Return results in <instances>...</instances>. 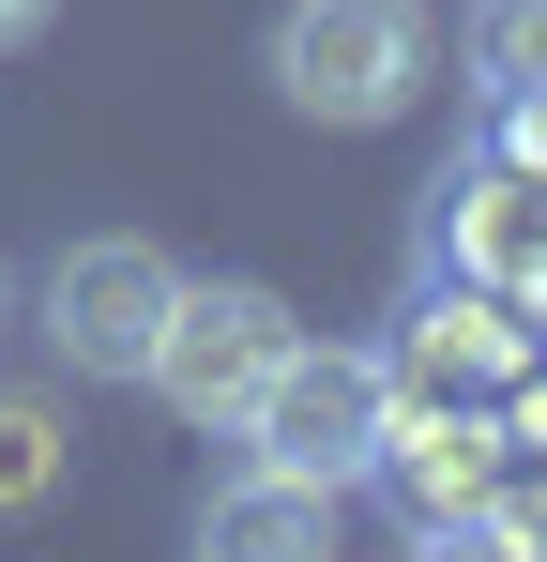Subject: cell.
I'll use <instances>...</instances> for the list:
<instances>
[{"instance_id": "cell-1", "label": "cell", "mask_w": 547, "mask_h": 562, "mask_svg": "<svg viewBox=\"0 0 547 562\" xmlns=\"http://www.w3.org/2000/svg\"><path fill=\"white\" fill-rule=\"evenodd\" d=\"M442 77V31H426V0H289L274 15V92L304 106V122H411Z\"/></svg>"}, {"instance_id": "cell-2", "label": "cell", "mask_w": 547, "mask_h": 562, "mask_svg": "<svg viewBox=\"0 0 547 562\" xmlns=\"http://www.w3.org/2000/svg\"><path fill=\"white\" fill-rule=\"evenodd\" d=\"M168 244H137V228H107V244H62L46 259V289H31V319H46V350L77 380H153V350H168Z\"/></svg>"}, {"instance_id": "cell-3", "label": "cell", "mask_w": 547, "mask_h": 562, "mask_svg": "<svg viewBox=\"0 0 547 562\" xmlns=\"http://www.w3.org/2000/svg\"><path fill=\"white\" fill-rule=\"evenodd\" d=\"M380 426H395L380 350H289L228 441H244L259 471H304V486H365V471H380Z\"/></svg>"}, {"instance_id": "cell-4", "label": "cell", "mask_w": 547, "mask_h": 562, "mask_svg": "<svg viewBox=\"0 0 547 562\" xmlns=\"http://www.w3.org/2000/svg\"><path fill=\"white\" fill-rule=\"evenodd\" d=\"M289 350H304V319H289V304H274L259 274H213V289H182V304H168L153 395H168L182 426H213V441H228V426L259 411V380L289 366Z\"/></svg>"}, {"instance_id": "cell-5", "label": "cell", "mask_w": 547, "mask_h": 562, "mask_svg": "<svg viewBox=\"0 0 547 562\" xmlns=\"http://www.w3.org/2000/svg\"><path fill=\"white\" fill-rule=\"evenodd\" d=\"M517 366H533V304H502V289H426L411 319H395V350H380V380H395V411H502L517 395Z\"/></svg>"}, {"instance_id": "cell-6", "label": "cell", "mask_w": 547, "mask_h": 562, "mask_svg": "<svg viewBox=\"0 0 547 562\" xmlns=\"http://www.w3.org/2000/svg\"><path fill=\"white\" fill-rule=\"evenodd\" d=\"M426 259H442L456 289H502V304H547V168H517V153H487L471 183H442V213H426Z\"/></svg>"}, {"instance_id": "cell-7", "label": "cell", "mask_w": 547, "mask_h": 562, "mask_svg": "<svg viewBox=\"0 0 547 562\" xmlns=\"http://www.w3.org/2000/svg\"><path fill=\"white\" fill-rule=\"evenodd\" d=\"M198 562H335V486L244 457V486L198 502Z\"/></svg>"}, {"instance_id": "cell-8", "label": "cell", "mask_w": 547, "mask_h": 562, "mask_svg": "<svg viewBox=\"0 0 547 562\" xmlns=\"http://www.w3.org/2000/svg\"><path fill=\"white\" fill-rule=\"evenodd\" d=\"M380 486H395L411 517H456V502L502 486V426H487V411H395V426H380Z\"/></svg>"}, {"instance_id": "cell-9", "label": "cell", "mask_w": 547, "mask_h": 562, "mask_svg": "<svg viewBox=\"0 0 547 562\" xmlns=\"http://www.w3.org/2000/svg\"><path fill=\"white\" fill-rule=\"evenodd\" d=\"M411 562H547V517L533 502H456V517H411Z\"/></svg>"}, {"instance_id": "cell-10", "label": "cell", "mask_w": 547, "mask_h": 562, "mask_svg": "<svg viewBox=\"0 0 547 562\" xmlns=\"http://www.w3.org/2000/svg\"><path fill=\"white\" fill-rule=\"evenodd\" d=\"M62 457H77L62 411H46V395H0V517H31V502L62 486Z\"/></svg>"}, {"instance_id": "cell-11", "label": "cell", "mask_w": 547, "mask_h": 562, "mask_svg": "<svg viewBox=\"0 0 547 562\" xmlns=\"http://www.w3.org/2000/svg\"><path fill=\"white\" fill-rule=\"evenodd\" d=\"M471 77L487 92H547V0H471Z\"/></svg>"}, {"instance_id": "cell-12", "label": "cell", "mask_w": 547, "mask_h": 562, "mask_svg": "<svg viewBox=\"0 0 547 562\" xmlns=\"http://www.w3.org/2000/svg\"><path fill=\"white\" fill-rule=\"evenodd\" d=\"M502 153H517V168H547V92H502Z\"/></svg>"}, {"instance_id": "cell-13", "label": "cell", "mask_w": 547, "mask_h": 562, "mask_svg": "<svg viewBox=\"0 0 547 562\" xmlns=\"http://www.w3.org/2000/svg\"><path fill=\"white\" fill-rule=\"evenodd\" d=\"M46 15H62V0H0V61H15V46H46Z\"/></svg>"}, {"instance_id": "cell-14", "label": "cell", "mask_w": 547, "mask_h": 562, "mask_svg": "<svg viewBox=\"0 0 547 562\" xmlns=\"http://www.w3.org/2000/svg\"><path fill=\"white\" fill-rule=\"evenodd\" d=\"M0 319H15V274H0Z\"/></svg>"}]
</instances>
